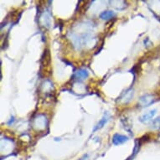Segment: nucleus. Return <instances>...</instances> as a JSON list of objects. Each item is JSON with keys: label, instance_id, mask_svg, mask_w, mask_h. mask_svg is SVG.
I'll list each match as a JSON object with an SVG mask.
<instances>
[{"label": "nucleus", "instance_id": "f257e3e1", "mask_svg": "<svg viewBox=\"0 0 160 160\" xmlns=\"http://www.w3.org/2000/svg\"><path fill=\"white\" fill-rule=\"evenodd\" d=\"M79 32L73 31L71 33L70 39L77 50L89 45L94 36L92 34V26L90 23H82L79 24Z\"/></svg>", "mask_w": 160, "mask_h": 160}, {"label": "nucleus", "instance_id": "f03ea898", "mask_svg": "<svg viewBox=\"0 0 160 160\" xmlns=\"http://www.w3.org/2000/svg\"><path fill=\"white\" fill-rule=\"evenodd\" d=\"M47 125V120L46 117L42 114L36 116L34 120V127L37 130H44Z\"/></svg>", "mask_w": 160, "mask_h": 160}, {"label": "nucleus", "instance_id": "7ed1b4c3", "mask_svg": "<svg viewBox=\"0 0 160 160\" xmlns=\"http://www.w3.org/2000/svg\"><path fill=\"white\" fill-rule=\"evenodd\" d=\"M154 102V97L152 95H143L138 100V104L141 107H148Z\"/></svg>", "mask_w": 160, "mask_h": 160}, {"label": "nucleus", "instance_id": "20e7f679", "mask_svg": "<svg viewBox=\"0 0 160 160\" xmlns=\"http://www.w3.org/2000/svg\"><path fill=\"white\" fill-rule=\"evenodd\" d=\"M109 119H110V114L107 112L104 113V115L102 116V119L100 120L98 122H97V124L95 126L94 129H93V132L96 131H98V130H100V129H102L103 128V127L105 126L106 124L108 123V122L109 121Z\"/></svg>", "mask_w": 160, "mask_h": 160}, {"label": "nucleus", "instance_id": "39448f33", "mask_svg": "<svg viewBox=\"0 0 160 160\" xmlns=\"http://www.w3.org/2000/svg\"><path fill=\"white\" fill-rule=\"evenodd\" d=\"M134 96V91L133 89H128L127 90L126 92H124L123 94L122 95L121 97H120V102L122 103H124V104H127L129 102H131V100L133 98Z\"/></svg>", "mask_w": 160, "mask_h": 160}, {"label": "nucleus", "instance_id": "423d86ee", "mask_svg": "<svg viewBox=\"0 0 160 160\" xmlns=\"http://www.w3.org/2000/svg\"><path fill=\"white\" fill-rule=\"evenodd\" d=\"M157 113V110L156 109H153V110H151L148 112L142 114L140 118H139V121L142 122V123H146V122H148L149 121H151L152 118H154V116L156 115Z\"/></svg>", "mask_w": 160, "mask_h": 160}, {"label": "nucleus", "instance_id": "0eeeda50", "mask_svg": "<svg viewBox=\"0 0 160 160\" xmlns=\"http://www.w3.org/2000/svg\"><path fill=\"white\" fill-rule=\"evenodd\" d=\"M128 141V137L125 136V135H122V134H115L112 138V143L116 146L118 145L122 144L124 142Z\"/></svg>", "mask_w": 160, "mask_h": 160}, {"label": "nucleus", "instance_id": "6e6552de", "mask_svg": "<svg viewBox=\"0 0 160 160\" xmlns=\"http://www.w3.org/2000/svg\"><path fill=\"white\" fill-rule=\"evenodd\" d=\"M40 21L44 26L46 28H50V24H51V17H50V13L48 12H44L40 17Z\"/></svg>", "mask_w": 160, "mask_h": 160}, {"label": "nucleus", "instance_id": "1a4fd4ad", "mask_svg": "<svg viewBox=\"0 0 160 160\" xmlns=\"http://www.w3.org/2000/svg\"><path fill=\"white\" fill-rule=\"evenodd\" d=\"M89 73L87 70H84V69H81V70H78L77 71L75 72V78L77 79V80H84L88 76Z\"/></svg>", "mask_w": 160, "mask_h": 160}, {"label": "nucleus", "instance_id": "9d476101", "mask_svg": "<svg viewBox=\"0 0 160 160\" xmlns=\"http://www.w3.org/2000/svg\"><path fill=\"white\" fill-rule=\"evenodd\" d=\"M115 13L112 10H106L103 11L102 13L100 14V18L102 20H109L111 18H112L115 16Z\"/></svg>", "mask_w": 160, "mask_h": 160}, {"label": "nucleus", "instance_id": "9b49d317", "mask_svg": "<svg viewBox=\"0 0 160 160\" xmlns=\"http://www.w3.org/2000/svg\"><path fill=\"white\" fill-rule=\"evenodd\" d=\"M151 128L152 130H158L160 128V117L154 118L151 123Z\"/></svg>", "mask_w": 160, "mask_h": 160}, {"label": "nucleus", "instance_id": "f8f14e48", "mask_svg": "<svg viewBox=\"0 0 160 160\" xmlns=\"http://www.w3.org/2000/svg\"><path fill=\"white\" fill-rule=\"evenodd\" d=\"M87 157H88V155L86 154V155H84V156H83V157H82V158H80V159H79V160H86V158H87Z\"/></svg>", "mask_w": 160, "mask_h": 160}, {"label": "nucleus", "instance_id": "ddd939ff", "mask_svg": "<svg viewBox=\"0 0 160 160\" xmlns=\"http://www.w3.org/2000/svg\"><path fill=\"white\" fill-rule=\"evenodd\" d=\"M159 139H160V135H159Z\"/></svg>", "mask_w": 160, "mask_h": 160}]
</instances>
